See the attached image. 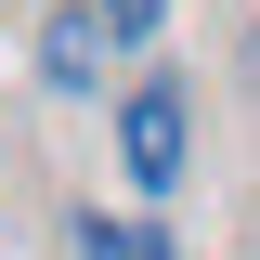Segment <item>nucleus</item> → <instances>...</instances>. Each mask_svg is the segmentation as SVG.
<instances>
[{"instance_id": "2", "label": "nucleus", "mask_w": 260, "mask_h": 260, "mask_svg": "<svg viewBox=\"0 0 260 260\" xmlns=\"http://www.w3.org/2000/svg\"><path fill=\"white\" fill-rule=\"evenodd\" d=\"M39 78H52V91H91V78H104V13H91V0H78V13H52Z\"/></svg>"}, {"instance_id": "3", "label": "nucleus", "mask_w": 260, "mask_h": 260, "mask_svg": "<svg viewBox=\"0 0 260 260\" xmlns=\"http://www.w3.org/2000/svg\"><path fill=\"white\" fill-rule=\"evenodd\" d=\"M78 260H169V234H156V221H117V208H91V221H78Z\"/></svg>"}, {"instance_id": "1", "label": "nucleus", "mask_w": 260, "mask_h": 260, "mask_svg": "<svg viewBox=\"0 0 260 260\" xmlns=\"http://www.w3.org/2000/svg\"><path fill=\"white\" fill-rule=\"evenodd\" d=\"M195 104H182V78H143V91H130L117 104V156H130V182H143V195H169V182H182V143H195Z\"/></svg>"}, {"instance_id": "4", "label": "nucleus", "mask_w": 260, "mask_h": 260, "mask_svg": "<svg viewBox=\"0 0 260 260\" xmlns=\"http://www.w3.org/2000/svg\"><path fill=\"white\" fill-rule=\"evenodd\" d=\"M104 13V39H156V0H91Z\"/></svg>"}]
</instances>
